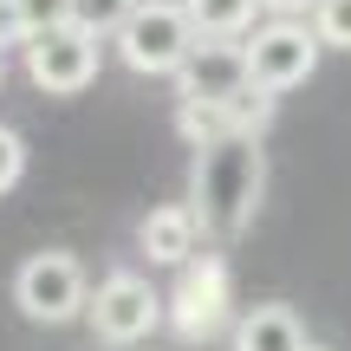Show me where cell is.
Masks as SVG:
<instances>
[{
    "label": "cell",
    "mask_w": 351,
    "mask_h": 351,
    "mask_svg": "<svg viewBox=\"0 0 351 351\" xmlns=\"http://www.w3.org/2000/svg\"><path fill=\"white\" fill-rule=\"evenodd\" d=\"M261 189H267V163H261L254 137H228V143L195 150V195H189V208H195L208 241L247 234L254 215H261Z\"/></svg>",
    "instance_id": "6da1fadb"
},
{
    "label": "cell",
    "mask_w": 351,
    "mask_h": 351,
    "mask_svg": "<svg viewBox=\"0 0 351 351\" xmlns=\"http://www.w3.org/2000/svg\"><path fill=\"white\" fill-rule=\"evenodd\" d=\"M195 46H202V33L189 20V7H176V0H143L137 20L117 33V59L137 78H176Z\"/></svg>",
    "instance_id": "7a4b0ae2"
},
{
    "label": "cell",
    "mask_w": 351,
    "mask_h": 351,
    "mask_svg": "<svg viewBox=\"0 0 351 351\" xmlns=\"http://www.w3.org/2000/svg\"><path fill=\"white\" fill-rule=\"evenodd\" d=\"M13 300H20V313L33 319V326H65V319L91 313V287H85L78 254H65V247L33 254V261L13 274Z\"/></svg>",
    "instance_id": "3957f363"
},
{
    "label": "cell",
    "mask_w": 351,
    "mask_h": 351,
    "mask_svg": "<svg viewBox=\"0 0 351 351\" xmlns=\"http://www.w3.org/2000/svg\"><path fill=\"white\" fill-rule=\"evenodd\" d=\"M319 33H313V20H267V26H254V39H247V72H254V85L261 91H293V85H306V78L319 72Z\"/></svg>",
    "instance_id": "277c9868"
},
{
    "label": "cell",
    "mask_w": 351,
    "mask_h": 351,
    "mask_svg": "<svg viewBox=\"0 0 351 351\" xmlns=\"http://www.w3.org/2000/svg\"><path fill=\"white\" fill-rule=\"evenodd\" d=\"M156 326H163V293L143 274L117 267V274L98 280V293H91V332H98L104 345H137V339H150Z\"/></svg>",
    "instance_id": "5b68a950"
},
{
    "label": "cell",
    "mask_w": 351,
    "mask_h": 351,
    "mask_svg": "<svg viewBox=\"0 0 351 351\" xmlns=\"http://www.w3.org/2000/svg\"><path fill=\"white\" fill-rule=\"evenodd\" d=\"M26 78L52 98H72L98 78V39L85 26H59V33H39L26 39Z\"/></svg>",
    "instance_id": "8992f818"
},
{
    "label": "cell",
    "mask_w": 351,
    "mask_h": 351,
    "mask_svg": "<svg viewBox=\"0 0 351 351\" xmlns=\"http://www.w3.org/2000/svg\"><path fill=\"white\" fill-rule=\"evenodd\" d=\"M169 319L182 339H215L228 326V261L221 254H195L182 267V287L169 293Z\"/></svg>",
    "instance_id": "52a82bcc"
},
{
    "label": "cell",
    "mask_w": 351,
    "mask_h": 351,
    "mask_svg": "<svg viewBox=\"0 0 351 351\" xmlns=\"http://www.w3.org/2000/svg\"><path fill=\"white\" fill-rule=\"evenodd\" d=\"M176 91L182 98H202V104H234L241 91H254L247 39H202L189 52V65L176 72Z\"/></svg>",
    "instance_id": "ba28073f"
},
{
    "label": "cell",
    "mask_w": 351,
    "mask_h": 351,
    "mask_svg": "<svg viewBox=\"0 0 351 351\" xmlns=\"http://www.w3.org/2000/svg\"><path fill=\"white\" fill-rule=\"evenodd\" d=\"M137 241H143V254H150L156 267H189V261H195V247H202V221H195L189 202H163V208L143 215Z\"/></svg>",
    "instance_id": "9c48e42d"
},
{
    "label": "cell",
    "mask_w": 351,
    "mask_h": 351,
    "mask_svg": "<svg viewBox=\"0 0 351 351\" xmlns=\"http://www.w3.org/2000/svg\"><path fill=\"white\" fill-rule=\"evenodd\" d=\"M234 351H306L300 313L293 306H254L234 326Z\"/></svg>",
    "instance_id": "30bf717a"
},
{
    "label": "cell",
    "mask_w": 351,
    "mask_h": 351,
    "mask_svg": "<svg viewBox=\"0 0 351 351\" xmlns=\"http://www.w3.org/2000/svg\"><path fill=\"white\" fill-rule=\"evenodd\" d=\"M182 7H189L202 39H241V33H254L261 0H182Z\"/></svg>",
    "instance_id": "8fae6325"
},
{
    "label": "cell",
    "mask_w": 351,
    "mask_h": 351,
    "mask_svg": "<svg viewBox=\"0 0 351 351\" xmlns=\"http://www.w3.org/2000/svg\"><path fill=\"white\" fill-rule=\"evenodd\" d=\"M176 130H182L195 150H208V143H228V137H234V117H228V104L182 98V104H176Z\"/></svg>",
    "instance_id": "7c38bea8"
},
{
    "label": "cell",
    "mask_w": 351,
    "mask_h": 351,
    "mask_svg": "<svg viewBox=\"0 0 351 351\" xmlns=\"http://www.w3.org/2000/svg\"><path fill=\"white\" fill-rule=\"evenodd\" d=\"M137 7L143 0H78V26H85L91 39H104V33L117 39L130 20H137Z\"/></svg>",
    "instance_id": "4fadbf2b"
},
{
    "label": "cell",
    "mask_w": 351,
    "mask_h": 351,
    "mask_svg": "<svg viewBox=\"0 0 351 351\" xmlns=\"http://www.w3.org/2000/svg\"><path fill=\"white\" fill-rule=\"evenodd\" d=\"M13 13H20L26 39L59 33V26H78V0H13Z\"/></svg>",
    "instance_id": "5bb4252c"
},
{
    "label": "cell",
    "mask_w": 351,
    "mask_h": 351,
    "mask_svg": "<svg viewBox=\"0 0 351 351\" xmlns=\"http://www.w3.org/2000/svg\"><path fill=\"white\" fill-rule=\"evenodd\" d=\"M313 33H319V46H332V52H351V0H319V13H313Z\"/></svg>",
    "instance_id": "9a60e30c"
},
{
    "label": "cell",
    "mask_w": 351,
    "mask_h": 351,
    "mask_svg": "<svg viewBox=\"0 0 351 351\" xmlns=\"http://www.w3.org/2000/svg\"><path fill=\"white\" fill-rule=\"evenodd\" d=\"M20 176H26V143H20V130L0 124V195H7Z\"/></svg>",
    "instance_id": "2e32d148"
},
{
    "label": "cell",
    "mask_w": 351,
    "mask_h": 351,
    "mask_svg": "<svg viewBox=\"0 0 351 351\" xmlns=\"http://www.w3.org/2000/svg\"><path fill=\"white\" fill-rule=\"evenodd\" d=\"M13 39L26 46V26H20V13H13V0H0V46H13Z\"/></svg>",
    "instance_id": "e0dca14e"
},
{
    "label": "cell",
    "mask_w": 351,
    "mask_h": 351,
    "mask_svg": "<svg viewBox=\"0 0 351 351\" xmlns=\"http://www.w3.org/2000/svg\"><path fill=\"white\" fill-rule=\"evenodd\" d=\"M274 20H300V13H319V0H261Z\"/></svg>",
    "instance_id": "ac0fdd59"
},
{
    "label": "cell",
    "mask_w": 351,
    "mask_h": 351,
    "mask_svg": "<svg viewBox=\"0 0 351 351\" xmlns=\"http://www.w3.org/2000/svg\"><path fill=\"white\" fill-rule=\"evenodd\" d=\"M306 351H319V345H306Z\"/></svg>",
    "instance_id": "d6986e66"
}]
</instances>
